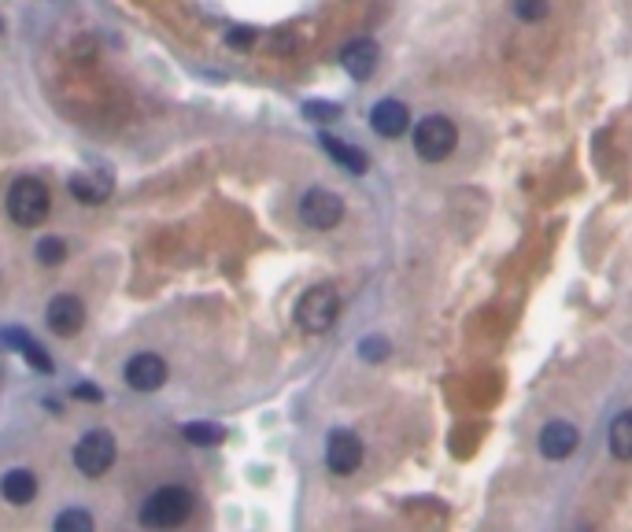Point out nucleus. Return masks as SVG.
Masks as SVG:
<instances>
[{
  "label": "nucleus",
  "mask_w": 632,
  "mask_h": 532,
  "mask_svg": "<svg viewBox=\"0 0 632 532\" xmlns=\"http://www.w3.org/2000/svg\"><path fill=\"white\" fill-rule=\"evenodd\" d=\"M63 255H67V244H63L60 237H41V241H37V263L56 266L63 263Z\"/></svg>",
  "instance_id": "aec40b11"
},
{
  "label": "nucleus",
  "mask_w": 632,
  "mask_h": 532,
  "mask_svg": "<svg viewBox=\"0 0 632 532\" xmlns=\"http://www.w3.org/2000/svg\"><path fill=\"white\" fill-rule=\"evenodd\" d=\"M193 514V496L178 488V484H167V488H159L152 496L145 499V507H141V525L145 529H174V525H182L185 518Z\"/></svg>",
  "instance_id": "f257e3e1"
},
{
  "label": "nucleus",
  "mask_w": 632,
  "mask_h": 532,
  "mask_svg": "<svg viewBox=\"0 0 632 532\" xmlns=\"http://www.w3.org/2000/svg\"><path fill=\"white\" fill-rule=\"evenodd\" d=\"M359 351H363V359H385V351H389V344H385V340H377V337H370V340H363V344H359Z\"/></svg>",
  "instance_id": "4be33fe9"
},
{
  "label": "nucleus",
  "mask_w": 632,
  "mask_h": 532,
  "mask_svg": "<svg viewBox=\"0 0 632 532\" xmlns=\"http://www.w3.org/2000/svg\"><path fill=\"white\" fill-rule=\"evenodd\" d=\"M337 315H341V296L333 285H315L296 307V322L304 333H326V329H333Z\"/></svg>",
  "instance_id": "7ed1b4c3"
},
{
  "label": "nucleus",
  "mask_w": 632,
  "mask_h": 532,
  "mask_svg": "<svg viewBox=\"0 0 632 532\" xmlns=\"http://www.w3.org/2000/svg\"><path fill=\"white\" fill-rule=\"evenodd\" d=\"M93 529V518L86 510H63L56 514V532H89Z\"/></svg>",
  "instance_id": "6ab92c4d"
},
{
  "label": "nucleus",
  "mask_w": 632,
  "mask_h": 532,
  "mask_svg": "<svg viewBox=\"0 0 632 532\" xmlns=\"http://www.w3.org/2000/svg\"><path fill=\"white\" fill-rule=\"evenodd\" d=\"M252 30H244V26H237V30H230V45H237V49H244V45H252Z\"/></svg>",
  "instance_id": "5701e85b"
},
{
  "label": "nucleus",
  "mask_w": 632,
  "mask_h": 532,
  "mask_svg": "<svg viewBox=\"0 0 632 532\" xmlns=\"http://www.w3.org/2000/svg\"><path fill=\"white\" fill-rule=\"evenodd\" d=\"M300 218H304L311 230H333L344 218V200L329 189H311L300 200Z\"/></svg>",
  "instance_id": "423d86ee"
},
{
  "label": "nucleus",
  "mask_w": 632,
  "mask_h": 532,
  "mask_svg": "<svg viewBox=\"0 0 632 532\" xmlns=\"http://www.w3.org/2000/svg\"><path fill=\"white\" fill-rule=\"evenodd\" d=\"M71 196L78 200V204H104L111 196V178H104V174H74L71 178Z\"/></svg>",
  "instance_id": "2eb2a0df"
},
{
  "label": "nucleus",
  "mask_w": 632,
  "mask_h": 532,
  "mask_svg": "<svg viewBox=\"0 0 632 532\" xmlns=\"http://www.w3.org/2000/svg\"><path fill=\"white\" fill-rule=\"evenodd\" d=\"M74 396H82V399H100V392L93 385H78L74 388Z\"/></svg>",
  "instance_id": "393cba45"
},
{
  "label": "nucleus",
  "mask_w": 632,
  "mask_h": 532,
  "mask_svg": "<svg viewBox=\"0 0 632 532\" xmlns=\"http://www.w3.org/2000/svg\"><path fill=\"white\" fill-rule=\"evenodd\" d=\"M514 15L525 19V23H536L547 15V0H514Z\"/></svg>",
  "instance_id": "412c9836"
},
{
  "label": "nucleus",
  "mask_w": 632,
  "mask_h": 532,
  "mask_svg": "<svg viewBox=\"0 0 632 532\" xmlns=\"http://www.w3.org/2000/svg\"><path fill=\"white\" fill-rule=\"evenodd\" d=\"M377 60H381V49H377V41H370V37H355L352 45H344L341 52V67L352 78H359V82L377 71Z\"/></svg>",
  "instance_id": "f8f14e48"
},
{
  "label": "nucleus",
  "mask_w": 632,
  "mask_h": 532,
  "mask_svg": "<svg viewBox=\"0 0 632 532\" xmlns=\"http://www.w3.org/2000/svg\"><path fill=\"white\" fill-rule=\"evenodd\" d=\"M49 207L52 196L45 182H37V178H15L12 189H8V215L19 226H41L49 218Z\"/></svg>",
  "instance_id": "f03ea898"
},
{
  "label": "nucleus",
  "mask_w": 632,
  "mask_h": 532,
  "mask_svg": "<svg viewBox=\"0 0 632 532\" xmlns=\"http://www.w3.org/2000/svg\"><path fill=\"white\" fill-rule=\"evenodd\" d=\"M0 340L8 344V348H15L19 355H23L26 363L34 366V370H41V374H52V359H49V351L41 348L30 333H23V329H0Z\"/></svg>",
  "instance_id": "ddd939ff"
},
{
  "label": "nucleus",
  "mask_w": 632,
  "mask_h": 532,
  "mask_svg": "<svg viewBox=\"0 0 632 532\" xmlns=\"http://www.w3.org/2000/svg\"><path fill=\"white\" fill-rule=\"evenodd\" d=\"M326 466L337 473V477L355 473L363 466V440L355 433H348V429H333L326 440Z\"/></svg>",
  "instance_id": "0eeeda50"
},
{
  "label": "nucleus",
  "mask_w": 632,
  "mask_h": 532,
  "mask_svg": "<svg viewBox=\"0 0 632 532\" xmlns=\"http://www.w3.org/2000/svg\"><path fill=\"white\" fill-rule=\"evenodd\" d=\"M577 444H581V433H577L570 422H547L544 429H540V455H544V459H555V462L570 459Z\"/></svg>",
  "instance_id": "9d476101"
},
{
  "label": "nucleus",
  "mask_w": 632,
  "mask_h": 532,
  "mask_svg": "<svg viewBox=\"0 0 632 532\" xmlns=\"http://www.w3.org/2000/svg\"><path fill=\"white\" fill-rule=\"evenodd\" d=\"M455 141H459V133H455L451 119H444V115H429V119H422L414 126V152L426 159V163L448 159Z\"/></svg>",
  "instance_id": "20e7f679"
},
{
  "label": "nucleus",
  "mask_w": 632,
  "mask_h": 532,
  "mask_svg": "<svg viewBox=\"0 0 632 532\" xmlns=\"http://www.w3.org/2000/svg\"><path fill=\"white\" fill-rule=\"evenodd\" d=\"M0 496L8 499L12 507H26L37 496V477L30 470H8L0 477Z\"/></svg>",
  "instance_id": "4468645a"
},
{
  "label": "nucleus",
  "mask_w": 632,
  "mask_h": 532,
  "mask_svg": "<svg viewBox=\"0 0 632 532\" xmlns=\"http://www.w3.org/2000/svg\"><path fill=\"white\" fill-rule=\"evenodd\" d=\"M126 385L134 392H156V388L167 385V363L156 351H141L126 363Z\"/></svg>",
  "instance_id": "6e6552de"
},
{
  "label": "nucleus",
  "mask_w": 632,
  "mask_h": 532,
  "mask_svg": "<svg viewBox=\"0 0 632 532\" xmlns=\"http://www.w3.org/2000/svg\"><path fill=\"white\" fill-rule=\"evenodd\" d=\"M307 115H318V122H326L337 115V108H329V104H307Z\"/></svg>",
  "instance_id": "b1692460"
},
{
  "label": "nucleus",
  "mask_w": 632,
  "mask_h": 532,
  "mask_svg": "<svg viewBox=\"0 0 632 532\" xmlns=\"http://www.w3.org/2000/svg\"><path fill=\"white\" fill-rule=\"evenodd\" d=\"M370 126H374V133H381V137H400V133L411 126V111H407L403 100L385 97V100H377L374 111H370Z\"/></svg>",
  "instance_id": "9b49d317"
},
{
  "label": "nucleus",
  "mask_w": 632,
  "mask_h": 532,
  "mask_svg": "<svg viewBox=\"0 0 632 532\" xmlns=\"http://www.w3.org/2000/svg\"><path fill=\"white\" fill-rule=\"evenodd\" d=\"M322 148H326L329 156L337 159L341 167L352 170V174H363V170H366V159L359 156V152H355L352 145H344V141H337V137H329V133H322Z\"/></svg>",
  "instance_id": "f3484780"
},
{
  "label": "nucleus",
  "mask_w": 632,
  "mask_h": 532,
  "mask_svg": "<svg viewBox=\"0 0 632 532\" xmlns=\"http://www.w3.org/2000/svg\"><path fill=\"white\" fill-rule=\"evenodd\" d=\"M115 462V436L108 429H93L74 444V466L86 477H104Z\"/></svg>",
  "instance_id": "39448f33"
},
{
  "label": "nucleus",
  "mask_w": 632,
  "mask_h": 532,
  "mask_svg": "<svg viewBox=\"0 0 632 532\" xmlns=\"http://www.w3.org/2000/svg\"><path fill=\"white\" fill-rule=\"evenodd\" d=\"M182 433H185V440H189V444H196V448H215V444H222V440H226V429H222V425H215V422H189Z\"/></svg>",
  "instance_id": "a211bd4d"
},
{
  "label": "nucleus",
  "mask_w": 632,
  "mask_h": 532,
  "mask_svg": "<svg viewBox=\"0 0 632 532\" xmlns=\"http://www.w3.org/2000/svg\"><path fill=\"white\" fill-rule=\"evenodd\" d=\"M610 455L621 462H632V411L618 414L614 422H610Z\"/></svg>",
  "instance_id": "dca6fc26"
},
{
  "label": "nucleus",
  "mask_w": 632,
  "mask_h": 532,
  "mask_svg": "<svg viewBox=\"0 0 632 532\" xmlns=\"http://www.w3.org/2000/svg\"><path fill=\"white\" fill-rule=\"evenodd\" d=\"M45 322H49L52 333H60V337H74L78 329H82V322H86V307H82V300L78 296H56V300L49 303V311H45Z\"/></svg>",
  "instance_id": "1a4fd4ad"
}]
</instances>
